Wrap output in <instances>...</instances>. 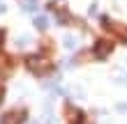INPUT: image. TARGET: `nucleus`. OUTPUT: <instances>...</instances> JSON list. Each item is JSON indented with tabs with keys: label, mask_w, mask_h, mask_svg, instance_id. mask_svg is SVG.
<instances>
[{
	"label": "nucleus",
	"mask_w": 127,
	"mask_h": 124,
	"mask_svg": "<svg viewBox=\"0 0 127 124\" xmlns=\"http://www.w3.org/2000/svg\"><path fill=\"white\" fill-rule=\"evenodd\" d=\"M26 64H28V69H30L32 74H39V76L49 69V60H46V57H42V55H30L26 60Z\"/></svg>",
	"instance_id": "obj_1"
},
{
	"label": "nucleus",
	"mask_w": 127,
	"mask_h": 124,
	"mask_svg": "<svg viewBox=\"0 0 127 124\" xmlns=\"http://www.w3.org/2000/svg\"><path fill=\"white\" fill-rule=\"evenodd\" d=\"M23 120H26V110H12L2 115V124H21Z\"/></svg>",
	"instance_id": "obj_2"
},
{
	"label": "nucleus",
	"mask_w": 127,
	"mask_h": 124,
	"mask_svg": "<svg viewBox=\"0 0 127 124\" xmlns=\"http://www.w3.org/2000/svg\"><path fill=\"white\" fill-rule=\"evenodd\" d=\"M109 51H111L109 41H99V44H97V55H99V57H104V53H109Z\"/></svg>",
	"instance_id": "obj_3"
},
{
	"label": "nucleus",
	"mask_w": 127,
	"mask_h": 124,
	"mask_svg": "<svg viewBox=\"0 0 127 124\" xmlns=\"http://www.w3.org/2000/svg\"><path fill=\"white\" fill-rule=\"evenodd\" d=\"M21 5H23V9H28V12H35L37 9V0H23Z\"/></svg>",
	"instance_id": "obj_4"
},
{
	"label": "nucleus",
	"mask_w": 127,
	"mask_h": 124,
	"mask_svg": "<svg viewBox=\"0 0 127 124\" xmlns=\"http://www.w3.org/2000/svg\"><path fill=\"white\" fill-rule=\"evenodd\" d=\"M35 25H37V28H42V30H44V28L49 25V21H46V16H37V18H35Z\"/></svg>",
	"instance_id": "obj_5"
},
{
	"label": "nucleus",
	"mask_w": 127,
	"mask_h": 124,
	"mask_svg": "<svg viewBox=\"0 0 127 124\" xmlns=\"http://www.w3.org/2000/svg\"><path fill=\"white\" fill-rule=\"evenodd\" d=\"M65 46L67 48H76V39L74 37H65Z\"/></svg>",
	"instance_id": "obj_6"
},
{
	"label": "nucleus",
	"mask_w": 127,
	"mask_h": 124,
	"mask_svg": "<svg viewBox=\"0 0 127 124\" xmlns=\"http://www.w3.org/2000/svg\"><path fill=\"white\" fill-rule=\"evenodd\" d=\"M0 12H5V5H2V2H0Z\"/></svg>",
	"instance_id": "obj_7"
},
{
	"label": "nucleus",
	"mask_w": 127,
	"mask_h": 124,
	"mask_svg": "<svg viewBox=\"0 0 127 124\" xmlns=\"http://www.w3.org/2000/svg\"><path fill=\"white\" fill-rule=\"evenodd\" d=\"M0 41H2V32H0Z\"/></svg>",
	"instance_id": "obj_8"
},
{
	"label": "nucleus",
	"mask_w": 127,
	"mask_h": 124,
	"mask_svg": "<svg viewBox=\"0 0 127 124\" xmlns=\"http://www.w3.org/2000/svg\"><path fill=\"white\" fill-rule=\"evenodd\" d=\"M0 99H2V92H0Z\"/></svg>",
	"instance_id": "obj_9"
}]
</instances>
